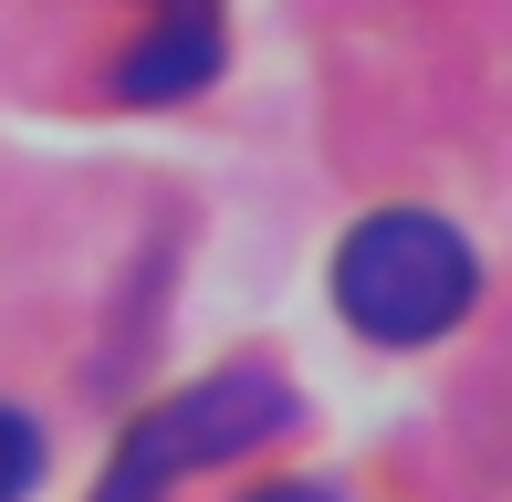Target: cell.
Wrapping results in <instances>:
<instances>
[{"label": "cell", "mask_w": 512, "mask_h": 502, "mask_svg": "<svg viewBox=\"0 0 512 502\" xmlns=\"http://www.w3.org/2000/svg\"><path fill=\"white\" fill-rule=\"evenodd\" d=\"M283 429H304V387H293L283 367H209L189 377L178 398L136 408L126 440H115V471L95 482V502H157L168 482H189V471H220L241 461V450L283 440Z\"/></svg>", "instance_id": "cell-1"}, {"label": "cell", "mask_w": 512, "mask_h": 502, "mask_svg": "<svg viewBox=\"0 0 512 502\" xmlns=\"http://www.w3.org/2000/svg\"><path fill=\"white\" fill-rule=\"evenodd\" d=\"M481 304V251L439 210H366L335 241V314L366 346H429Z\"/></svg>", "instance_id": "cell-2"}, {"label": "cell", "mask_w": 512, "mask_h": 502, "mask_svg": "<svg viewBox=\"0 0 512 502\" xmlns=\"http://www.w3.org/2000/svg\"><path fill=\"white\" fill-rule=\"evenodd\" d=\"M220 63H230L220 0H168V11H147V32L115 53L105 95H115V105H189V95L220 84Z\"/></svg>", "instance_id": "cell-3"}, {"label": "cell", "mask_w": 512, "mask_h": 502, "mask_svg": "<svg viewBox=\"0 0 512 502\" xmlns=\"http://www.w3.org/2000/svg\"><path fill=\"white\" fill-rule=\"evenodd\" d=\"M42 461H53V450H42V419L0 398V502H21V492H32V482H42Z\"/></svg>", "instance_id": "cell-4"}, {"label": "cell", "mask_w": 512, "mask_h": 502, "mask_svg": "<svg viewBox=\"0 0 512 502\" xmlns=\"http://www.w3.org/2000/svg\"><path fill=\"white\" fill-rule=\"evenodd\" d=\"M251 502H345V492H324V482H262Z\"/></svg>", "instance_id": "cell-5"}, {"label": "cell", "mask_w": 512, "mask_h": 502, "mask_svg": "<svg viewBox=\"0 0 512 502\" xmlns=\"http://www.w3.org/2000/svg\"><path fill=\"white\" fill-rule=\"evenodd\" d=\"M147 11H168V0H147Z\"/></svg>", "instance_id": "cell-6"}]
</instances>
